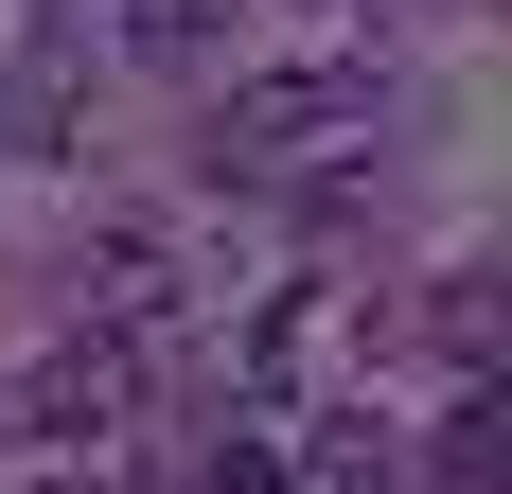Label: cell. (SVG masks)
<instances>
[{"label":"cell","instance_id":"3957f363","mask_svg":"<svg viewBox=\"0 0 512 494\" xmlns=\"http://www.w3.org/2000/svg\"><path fill=\"white\" fill-rule=\"evenodd\" d=\"M283 494H407V424H371V406H318L301 442H283Z\"/></svg>","mask_w":512,"mask_h":494},{"label":"cell","instance_id":"6da1fadb","mask_svg":"<svg viewBox=\"0 0 512 494\" xmlns=\"http://www.w3.org/2000/svg\"><path fill=\"white\" fill-rule=\"evenodd\" d=\"M389 124V71L371 53H301V71H248V89H212V177H318L336 142Z\"/></svg>","mask_w":512,"mask_h":494},{"label":"cell","instance_id":"7a4b0ae2","mask_svg":"<svg viewBox=\"0 0 512 494\" xmlns=\"http://www.w3.org/2000/svg\"><path fill=\"white\" fill-rule=\"evenodd\" d=\"M124 424H142V336H106V318L53 336L36 371L0 389V442H18V459H106Z\"/></svg>","mask_w":512,"mask_h":494},{"label":"cell","instance_id":"277c9868","mask_svg":"<svg viewBox=\"0 0 512 494\" xmlns=\"http://www.w3.org/2000/svg\"><path fill=\"white\" fill-rule=\"evenodd\" d=\"M212 36H230V0H124V53H159V71H195Z\"/></svg>","mask_w":512,"mask_h":494}]
</instances>
